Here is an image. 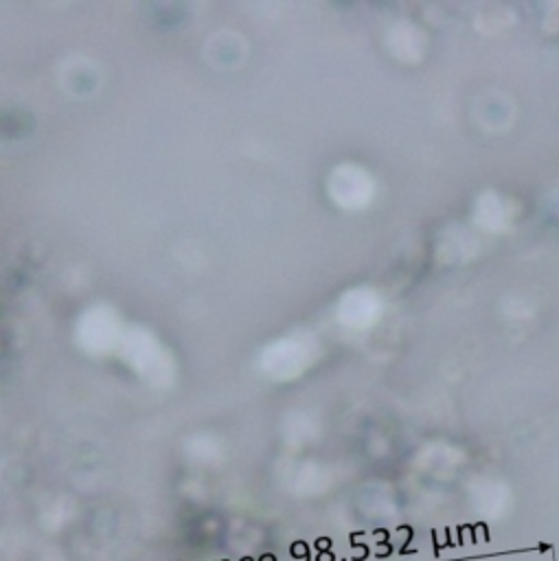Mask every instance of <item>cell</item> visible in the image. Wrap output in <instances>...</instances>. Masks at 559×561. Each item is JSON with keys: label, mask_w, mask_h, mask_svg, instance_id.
Masks as SVG:
<instances>
[{"label": "cell", "mask_w": 559, "mask_h": 561, "mask_svg": "<svg viewBox=\"0 0 559 561\" xmlns=\"http://www.w3.org/2000/svg\"><path fill=\"white\" fill-rule=\"evenodd\" d=\"M31 129V118L18 110L0 112V136L2 138H20Z\"/></svg>", "instance_id": "obj_1"}, {"label": "cell", "mask_w": 559, "mask_h": 561, "mask_svg": "<svg viewBox=\"0 0 559 561\" xmlns=\"http://www.w3.org/2000/svg\"><path fill=\"white\" fill-rule=\"evenodd\" d=\"M9 357H11V340L7 329L0 322V370L9 366Z\"/></svg>", "instance_id": "obj_2"}]
</instances>
